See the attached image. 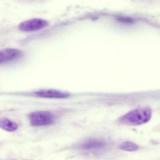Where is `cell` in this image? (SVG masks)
<instances>
[{"label":"cell","mask_w":160,"mask_h":160,"mask_svg":"<svg viewBox=\"0 0 160 160\" xmlns=\"http://www.w3.org/2000/svg\"><path fill=\"white\" fill-rule=\"evenodd\" d=\"M152 117L149 107L137 108L125 114L118 119V122L129 126H139L148 122Z\"/></svg>","instance_id":"obj_1"},{"label":"cell","mask_w":160,"mask_h":160,"mask_svg":"<svg viewBox=\"0 0 160 160\" xmlns=\"http://www.w3.org/2000/svg\"><path fill=\"white\" fill-rule=\"evenodd\" d=\"M31 125L34 127L49 126L53 123L54 116L48 111H36L29 115Z\"/></svg>","instance_id":"obj_2"},{"label":"cell","mask_w":160,"mask_h":160,"mask_svg":"<svg viewBox=\"0 0 160 160\" xmlns=\"http://www.w3.org/2000/svg\"><path fill=\"white\" fill-rule=\"evenodd\" d=\"M49 23L45 20L40 18H34L22 22L18 25V29L24 32H31L38 31L48 26Z\"/></svg>","instance_id":"obj_3"},{"label":"cell","mask_w":160,"mask_h":160,"mask_svg":"<svg viewBox=\"0 0 160 160\" xmlns=\"http://www.w3.org/2000/svg\"><path fill=\"white\" fill-rule=\"evenodd\" d=\"M34 95L39 98H69L70 94L68 92H64L55 89H42L35 92Z\"/></svg>","instance_id":"obj_4"},{"label":"cell","mask_w":160,"mask_h":160,"mask_svg":"<svg viewBox=\"0 0 160 160\" xmlns=\"http://www.w3.org/2000/svg\"><path fill=\"white\" fill-rule=\"evenodd\" d=\"M22 56V52L15 48H6L1 51L0 63L8 62L18 59Z\"/></svg>","instance_id":"obj_5"},{"label":"cell","mask_w":160,"mask_h":160,"mask_svg":"<svg viewBox=\"0 0 160 160\" xmlns=\"http://www.w3.org/2000/svg\"><path fill=\"white\" fill-rule=\"evenodd\" d=\"M106 143L101 139L92 138L87 139L81 143L80 148L83 150H94L104 147Z\"/></svg>","instance_id":"obj_6"},{"label":"cell","mask_w":160,"mask_h":160,"mask_svg":"<svg viewBox=\"0 0 160 160\" xmlns=\"http://www.w3.org/2000/svg\"><path fill=\"white\" fill-rule=\"evenodd\" d=\"M1 128L6 131L14 132L18 128V125L16 122L9 120L8 118H1L0 120Z\"/></svg>","instance_id":"obj_7"},{"label":"cell","mask_w":160,"mask_h":160,"mask_svg":"<svg viewBox=\"0 0 160 160\" xmlns=\"http://www.w3.org/2000/svg\"><path fill=\"white\" fill-rule=\"evenodd\" d=\"M119 149L124 151L134 152L139 149V146L131 142H126L120 145Z\"/></svg>","instance_id":"obj_8"},{"label":"cell","mask_w":160,"mask_h":160,"mask_svg":"<svg viewBox=\"0 0 160 160\" xmlns=\"http://www.w3.org/2000/svg\"><path fill=\"white\" fill-rule=\"evenodd\" d=\"M117 20L120 22L125 23H131L133 22V20L131 18L127 17H119L116 18Z\"/></svg>","instance_id":"obj_9"}]
</instances>
